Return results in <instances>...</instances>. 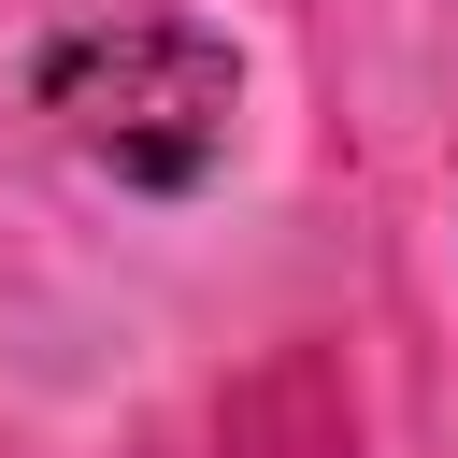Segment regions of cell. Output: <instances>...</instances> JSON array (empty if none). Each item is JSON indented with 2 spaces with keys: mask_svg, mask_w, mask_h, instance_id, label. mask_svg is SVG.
I'll use <instances>...</instances> for the list:
<instances>
[{
  "mask_svg": "<svg viewBox=\"0 0 458 458\" xmlns=\"http://www.w3.org/2000/svg\"><path fill=\"white\" fill-rule=\"evenodd\" d=\"M43 114L72 129V157H100L114 186H200L229 157V114H243V72L215 29H172V14H114V29H72L43 57Z\"/></svg>",
  "mask_w": 458,
  "mask_h": 458,
  "instance_id": "6da1fadb",
  "label": "cell"
}]
</instances>
